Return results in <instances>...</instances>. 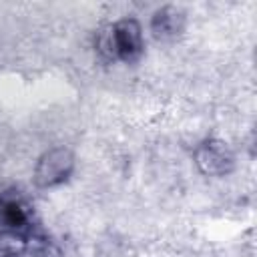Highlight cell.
Here are the masks:
<instances>
[{
	"label": "cell",
	"instance_id": "2",
	"mask_svg": "<svg viewBox=\"0 0 257 257\" xmlns=\"http://www.w3.org/2000/svg\"><path fill=\"white\" fill-rule=\"evenodd\" d=\"M74 165H76V159L68 147H64V145L50 147L38 157V161L34 165V171H32L34 185L38 189L60 187L62 183H66L70 179Z\"/></svg>",
	"mask_w": 257,
	"mask_h": 257
},
{
	"label": "cell",
	"instance_id": "4",
	"mask_svg": "<svg viewBox=\"0 0 257 257\" xmlns=\"http://www.w3.org/2000/svg\"><path fill=\"white\" fill-rule=\"evenodd\" d=\"M30 207L18 195L0 197V227L12 235H22L30 229Z\"/></svg>",
	"mask_w": 257,
	"mask_h": 257
},
{
	"label": "cell",
	"instance_id": "3",
	"mask_svg": "<svg viewBox=\"0 0 257 257\" xmlns=\"http://www.w3.org/2000/svg\"><path fill=\"white\" fill-rule=\"evenodd\" d=\"M195 163L201 169V173L211 175V177H223V175L231 173V169L235 165V157L223 141L209 139L197 147Z\"/></svg>",
	"mask_w": 257,
	"mask_h": 257
},
{
	"label": "cell",
	"instance_id": "1",
	"mask_svg": "<svg viewBox=\"0 0 257 257\" xmlns=\"http://www.w3.org/2000/svg\"><path fill=\"white\" fill-rule=\"evenodd\" d=\"M98 48L104 56L120 62H135L145 50L143 26L137 18H120L100 34Z\"/></svg>",
	"mask_w": 257,
	"mask_h": 257
},
{
	"label": "cell",
	"instance_id": "5",
	"mask_svg": "<svg viewBox=\"0 0 257 257\" xmlns=\"http://www.w3.org/2000/svg\"><path fill=\"white\" fill-rule=\"evenodd\" d=\"M185 28V12L179 6L167 4L155 10L151 18V30L159 40H173Z\"/></svg>",
	"mask_w": 257,
	"mask_h": 257
}]
</instances>
